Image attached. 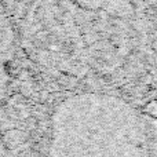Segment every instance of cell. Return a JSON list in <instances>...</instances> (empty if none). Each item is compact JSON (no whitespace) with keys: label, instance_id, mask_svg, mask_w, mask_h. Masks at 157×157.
<instances>
[{"label":"cell","instance_id":"cell-1","mask_svg":"<svg viewBox=\"0 0 157 157\" xmlns=\"http://www.w3.org/2000/svg\"><path fill=\"white\" fill-rule=\"evenodd\" d=\"M144 112L146 114H149L150 117H153V119H157V99L149 101V102L145 105Z\"/></svg>","mask_w":157,"mask_h":157}]
</instances>
